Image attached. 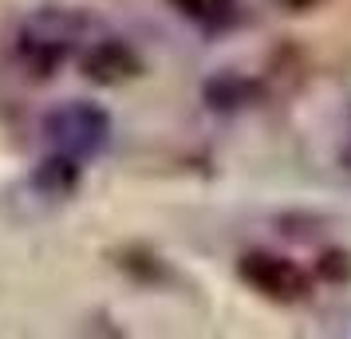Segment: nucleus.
I'll return each mask as SVG.
<instances>
[{"mask_svg": "<svg viewBox=\"0 0 351 339\" xmlns=\"http://www.w3.org/2000/svg\"><path fill=\"white\" fill-rule=\"evenodd\" d=\"M114 123L111 114L103 111L91 99H67L60 107H51L40 123V138L48 150H60L67 158L91 162L111 146Z\"/></svg>", "mask_w": 351, "mask_h": 339, "instance_id": "nucleus-2", "label": "nucleus"}, {"mask_svg": "<svg viewBox=\"0 0 351 339\" xmlns=\"http://www.w3.org/2000/svg\"><path fill=\"white\" fill-rule=\"evenodd\" d=\"M80 67L83 75L99 87H119V83L143 75V60L138 51L130 48L123 36H99V40H87V48L80 51Z\"/></svg>", "mask_w": 351, "mask_h": 339, "instance_id": "nucleus-4", "label": "nucleus"}, {"mask_svg": "<svg viewBox=\"0 0 351 339\" xmlns=\"http://www.w3.org/2000/svg\"><path fill=\"white\" fill-rule=\"evenodd\" d=\"M272 4H280L285 12H312V8L324 4V0H272Z\"/></svg>", "mask_w": 351, "mask_h": 339, "instance_id": "nucleus-9", "label": "nucleus"}, {"mask_svg": "<svg viewBox=\"0 0 351 339\" xmlns=\"http://www.w3.org/2000/svg\"><path fill=\"white\" fill-rule=\"evenodd\" d=\"M170 8L202 32H225L241 16V0H170Z\"/></svg>", "mask_w": 351, "mask_h": 339, "instance_id": "nucleus-6", "label": "nucleus"}, {"mask_svg": "<svg viewBox=\"0 0 351 339\" xmlns=\"http://www.w3.org/2000/svg\"><path fill=\"white\" fill-rule=\"evenodd\" d=\"M261 95V87L253 79H245V75H233V71H225L217 79L206 83V103L213 111H233V107H245V103H253Z\"/></svg>", "mask_w": 351, "mask_h": 339, "instance_id": "nucleus-7", "label": "nucleus"}, {"mask_svg": "<svg viewBox=\"0 0 351 339\" xmlns=\"http://www.w3.org/2000/svg\"><path fill=\"white\" fill-rule=\"evenodd\" d=\"M348 123H351V111H348ZM343 162H348V170H351V146H348V154H343Z\"/></svg>", "mask_w": 351, "mask_h": 339, "instance_id": "nucleus-10", "label": "nucleus"}, {"mask_svg": "<svg viewBox=\"0 0 351 339\" xmlns=\"http://www.w3.org/2000/svg\"><path fill=\"white\" fill-rule=\"evenodd\" d=\"M80 170H83L80 158H67V154H60V150H48V154L40 158V166L32 170L36 194H44L48 201L71 197L75 190H80Z\"/></svg>", "mask_w": 351, "mask_h": 339, "instance_id": "nucleus-5", "label": "nucleus"}, {"mask_svg": "<svg viewBox=\"0 0 351 339\" xmlns=\"http://www.w3.org/2000/svg\"><path fill=\"white\" fill-rule=\"evenodd\" d=\"M87 28L91 20L75 8H36L16 28V60L36 79H51L87 48Z\"/></svg>", "mask_w": 351, "mask_h": 339, "instance_id": "nucleus-1", "label": "nucleus"}, {"mask_svg": "<svg viewBox=\"0 0 351 339\" xmlns=\"http://www.w3.org/2000/svg\"><path fill=\"white\" fill-rule=\"evenodd\" d=\"M237 276L253 292L276 304H296L312 292V276L304 273L296 260L276 257V253H245L237 264Z\"/></svg>", "mask_w": 351, "mask_h": 339, "instance_id": "nucleus-3", "label": "nucleus"}, {"mask_svg": "<svg viewBox=\"0 0 351 339\" xmlns=\"http://www.w3.org/2000/svg\"><path fill=\"white\" fill-rule=\"evenodd\" d=\"M348 253H324V260L316 264L319 276H328V280H348L351 276V264H348Z\"/></svg>", "mask_w": 351, "mask_h": 339, "instance_id": "nucleus-8", "label": "nucleus"}]
</instances>
